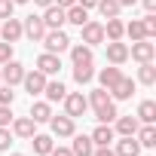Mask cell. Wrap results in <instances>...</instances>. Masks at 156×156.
<instances>
[{
  "label": "cell",
  "instance_id": "17",
  "mask_svg": "<svg viewBox=\"0 0 156 156\" xmlns=\"http://www.w3.org/2000/svg\"><path fill=\"white\" fill-rule=\"evenodd\" d=\"M9 126H12V135H16V138H25V141L37 132V122H34L31 116H19V119H12Z\"/></svg>",
  "mask_w": 156,
  "mask_h": 156
},
{
  "label": "cell",
  "instance_id": "7",
  "mask_svg": "<svg viewBox=\"0 0 156 156\" xmlns=\"http://www.w3.org/2000/svg\"><path fill=\"white\" fill-rule=\"evenodd\" d=\"M22 86H25V92H31V98H34V95H43V89H46V73H40L37 67H34V70H25Z\"/></svg>",
  "mask_w": 156,
  "mask_h": 156
},
{
  "label": "cell",
  "instance_id": "14",
  "mask_svg": "<svg viewBox=\"0 0 156 156\" xmlns=\"http://www.w3.org/2000/svg\"><path fill=\"white\" fill-rule=\"evenodd\" d=\"M89 138H92V144H95V147H110V144L116 141V132L110 129V122H98V126H95V132H92Z\"/></svg>",
  "mask_w": 156,
  "mask_h": 156
},
{
  "label": "cell",
  "instance_id": "13",
  "mask_svg": "<svg viewBox=\"0 0 156 156\" xmlns=\"http://www.w3.org/2000/svg\"><path fill=\"white\" fill-rule=\"evenodd\" d=\"M0 37H3V43H16V40H22L25 34H22V19H3V25H0Z\"/></svg>",
  "mask_w": 156,
  "mask_h": 156
},
{
  "label": "cell",
  "instance_id": "45",
  "mask_svg": "<svg viewBox=\"0 0 156 156\" xmlns=\"http://www.w3.org/2000/svg\"><path fill=\"white\" fill-rule=\"evenodd\" d=\"M34 3H37V6H43V9H46V6H52V0H34Z\"/></svg>",
  "mask_w": 156,
  "mask_h": 156
},
{
  "label": "cell",
  "instance_id": "35",
  "mask_svg": "<svg viewBox=\"0 0 156 156\" xmlns=\"http://www.w3.org/2000/svg\"><path fill=\"white\" fill-rule=\"evenodd\" d=\"M12 101H16V92H12V86L0 83V104H12Z\"/></svg>",
  "mask_w": 156,
  "mask_h": 156
},
{
  "label": "cell",
  "instance_id": "32",
  "mask_svg": "<svg viewBox=\"0 0 156 156\" xmlns=\"http://www.w3.org/2000/svg\"><path fill=\"white\" fill-rule=\"evenodd\" d=\"M126 34L132 37V43H135V40H147V34H144V22H141V19H132V22L126 25Z\"/></svg>",
  "mask_w": 156,
  "mask_h": 156
},
{
  "label": "cell",
  "instance_id": "16",
  "mask_svg": "<svg viewBox=\"0 0 156 156\" xmlns=\"http://www.w3.org/2000/svg\"><path fill=\"white\" fill-rule=\"evenodd\" d=\"M37 70H40V73H46V76H55V73L61 70V58H58V55H52V52H43V55L37 58Z\"/></svg>",
  "mask_w": 156,
  "mask_h": 156
},
{
  "label": "cell",
  "instance_id": "5",
  "mask_svg": "<svg viewBox=\"0 0 156 156\" xmlns=\"http://www.w3.org/2000/svg\"><path fill=\"white\" fill-rule=\"evenodd\" d=\"M107 95H110L113 101H129V98L135 95V80H132V76H119V80L107 89Z\"/></svg>",
  "mask_w": 156,
  "mask_h": 156
},
{
  "label": "cell",
  "instance_id": "12",
  "mask_svg": "<svg viewBox=\"0 0 156 156\" xmlns=\"http://www.w3.org/2000/svg\"><path fill=\"white\" fill-rule=\"evenodd\" d=\"M141 144H138V138L135 135H119V141H116V147H113V153L116 156H141Z\"/></svg>",
  "mask_w": 156,
  "mask_h": 156
},
{
  "label": "cell",
  "instance_id": "6",
  "mask_svg": "<svg viewBox=\"0 0 156 156\" xmlns=\"http://www.w3.org/2000/svg\"><path fill=\"white\" fill-rule=\"evenodd\" d=\"M22 34H25L31 43H40V40H43V34H46L43 19H40V16H28V19L22 22Z\"/></svg>",
  "mask_w": 156,
  "mask_h": 156
},
{
  "label": "cell",
  "instance_id": "40",
  "mask_svg": "<svg viewBox=\"0 0 156 156\" xmlns=\"http://www.w3.org/2000/svg\"><path fill=\"white\" fill-rule=\"evenodd\" d=\"M49 156H73V153H70V147H52Z\"/></svg>",
  "mask_w": 156,
  "mask_h": 156
},
{
  "label": "cell",
  "instance_id": "1",
  "mask_svg": "<svg viewBox=\"0 0 156 156\" xmlns=\"http://www.w3.org/2000/svg\"><path fill=\"white\" fill-rule=\"evenodd\" d=\"M86 101H89V107L95 110V119H98V122H113V119L119 116V113H116V101H113V98L107 95V89H101V86L92 89Z\"/></svg>",
  "mask_w": 156,
  "mask_h": 156
},
{
  "label": "cell",
  "instance_id": "26",
  "mask_svg": "<svg viewBox=\"0 0 156 156\" xmlns=\"http://www.w3.org/2000/svg\"><path fill=\"white\" fill-rule=\"evenodd\" d=\"M70 61L73 64H92V46H86V43H70Z\"/></svg>",
  "mask_w": 156,
  "mask_h": 156
},
{
  "label": "cell",
  "instance_id": "4",
  "mask_svg": "<svg viewBox=\"0 0 156 156\" xmlns=\"http://www.w3.org/2000/svg\"><path fill=\"white\" fill-rule=\"evenodd\" d=\"M129 58H135L138 64L153 61V58H156V43H153V40H135L132 49H129Z\"/></svg>",
  "mask_w": 156,
  "mask_h": 156
},
{
  "label": "cell",
  "instance_id": "2",
  "mask_svg": "<svg viewBox=\"0 0 156 156\" xmlns=\"http://www.w3.org/2000/svg\"><path fill=\"white\" fill-rule=\"evenodd\" d=\"M40 43H43V46H46V52H52V55H61L64 49H70V37H67L61 28H55V31H46Z\"/></svg>",
  "mask_w": 156,
  "mask_h": 156
},
{
  "label": "cell",
  "instance_id": "30",
  "mask_svg": "<svg viewBox=\"0 0 156 156\" xmlns=\"http://www.w3.org/2000/svg\"><path fill=\"white\" fill-rule=\"evenodd\" d=\"M138 80H141L144 86H153V83H156V64H153V61H144V64L138 67Z\"/></svg>",
  "mask_w": 156,
  "mask_h": 156
},
{
  "label": "cell",
  "instance_id": "41",
  "mask_svg": "<svg viewBox=\"0 0 156 156\" xmlns=\"http://www.w3.org/2000/svg\"><path fill=\"white\" fill-rule=\"evenodd\" d=\"M76 3H80L83 9H95V6H98V0H76Z\"/></svg>",
  "mask_w": 156,
  "mask_h": 156
},
{
  "label": "cell",
  "instance_id": "9",
  "mask_svg": "<svg viewBox=\"0 0 156 156\" xmlns=\"http://www.w3.org/2000/svg\"><path fill=\"white\" fill-rule=\"evenodd\" d=\"M40 19H43V25H46V31H55V28H64V25H67V19H64V9H61L58 3H52V6H46Z\"/></svg>",
  "mask_w": 156,
  "mask_h": 156
},
{
  "label": "cell",
  "instance_id": "20",
  "mask_svg": "<svg viewBox=\"0 0 156 156\" xmlns=\"http://www.w3.org/2000/svg\"><path fill=\"white\" fill-rule=\"evenodd\" d=\"M135 138H138V144L147 147V150L156 147V126H153V122H141L138 132H135Z\"/></svg>",
  "mask_w": 156,
  "mask_h": 156
},
{
  "label": "cell",
  "instance_id": "24",
  "mask_svg": "<svg viewBox=\"0 0 156 156\" xmlns=\"http://www.w3.org/2000/svg\"><path fill=\"white\" fill-rule=\"evenodd\" d=\"M113 122H116V126H113V132H116V135H135V132H138V126H141V122H138V116H132V113H129V116H116Z\"/></svg>",
  "mask_w": 156,
  "mask_h": 156
},
{
  "label": "cell",
  "instance_id": "38",
  "mask_svg": "<svg viewBox=\"0 0 156 156\" xmlns=\"http://www.w3.org/2000/svg\"><path fill=\"white\" fill-rule=\"evenodd\" d=\"M12 58V43H0V64H6Z\"/></svg>",
  "mask_w": 156,
  "mask_h": 156
},
{
  "label": "cell",
  "instance_id": "27",
  "mask_svg": "<svg viewBox=\"0 0 156 156\" xmlns=\"http://www.w3.org/2000/svg\"><path fill=\"white\" fill-rule=\"evenodd\" d=\"M119 76H122L119 64H110V67H101V70H98V83H101V89H110Z\"/></svg>",
  "mask_w": 156,
  "mask_h": 156
},
{
  "label": "cell",
  "instance_id": "3",
  "mask_svg": "<svg viewBox=\"0 0 156 156\" xmlns=\"http://www.w3.org/2000/svg\"><path fill=\"white\" fill-rule=\"evenodd\" d=\"M86 110H89V101H86L83 92H67V95H64V113H67L70 119L83 116Z\"/></svg>",
  "mask_w": 156,
  "mask_h": 156
},
{
  "label": "cell",
  "instance_id": "42",
  "mask_svg": "<svg viewBox=\"0 0 156 156\" xmlns=\"http://www.w3.org/2000/svg\"><path fill=\"white\" fill-rule=\"evenodd\" d=\"M141 3H144L147 12H156V0H141Z\"/></svg>",
  "mask_w": 156,
  "mask_h": 156
},
{
  "label": "cell",
  "instance_id": "33",
  "mask_svg": "<svg viewBox=\"0 0 156 156\" xmlns=\"http://www.w3.org/2000/svg\"><path fill=\"white\" fill-rule=\"evenodd\" d=\"M141 22H144V34H147V40H153V37H156V16H153V12H147Z\"/></svg>",
  "mask_w": 156,
  "mask_h": 156
},
{
  "label": "cell",
  "instance_id": "39",
  "mask_svg": "<svg viewBox=\"0 0 156 156\" xmlns=\"http://www.w3.org/2000/svg\"><path fill=\"white\" fill-rule=\"evenodd\" d=\"M92 156H116V153H113V147H95Z\"/></svg>",
  "mask_w": 156,
  "mask_h": 156
},
{
  "label": "cell",
  "instance_id": "48",
  "mask_svg": "<svg viewBox=\"0 0 156 156\" xmlns=\"http://www.w3.org/2000/svg\"><path fill=\"white\" fill-rule=\"evenodd\" d=\"M0 83H3V76H0Z\"/></svg>",
  "mask_w": 156,
  "mask_h": 156
},
{
  "label": "cell",
  "instance_id": "29",
  "mask_svg": "<svg viewBox=\"0 0 156 156\" xmlns=\"http://www.w3.org/2000/svg\"><path fill=\"white\" fill-rule=\"evenodd\" d=\"M135 116H138V122H156V101H150V98L141 101Z\"/></svg>",
  "mask_w": 156,
  "mask_h": 156
},
{
  "label": "cell",
  "instance_id": "23",
  "mask_svg": "<svg viewBox=\"0 0 156 156\" xmlns=\"http://www.w3.org/2000/svg\"><path fill=\"white\" fill-rule=\"evenodd\" d=\"M34 122H49L52 116V104L49 101H31V113H28Z\"/></svg>",
  "mask_w": 156,
  "mask_h": 156
},
{
  "label": "cell",
  "instance_id": "21",
  "mask_svg": "<svg viewBox=\"0 0 156 156\" xmlns=\"http://www.w3.org/2000/svg\"><path fill=\"white\" fill-rule=\"evenodd\" d=\"M28 141L34 144V153H37V156H49V153H52V147H55L52 135H37V132H34Z\"/></svg>",
  "mask_w": 156,
  "mask_h": 156
},
{
  "label": "cell",
  "instance_id": "43",
  "mask_svg": "<svg viewBox=\"0 0 156 156\" xmlns=\"http://www.w3.org/2000/svg\"><path fill=\"white\" fill-rule=\"evenodd\" d=\"M52 3H58L61 9H67V6H73V3H76V0H52Z\"/></svg>",
  "mask_w": 156,
  "mask_h": 156
},
{
  "label": "cell",
  "instance_id": "44",
  "mask_svg": "<svg viewBox=\"0 0 156 156\" xmlns=\"http://www.w3.org/2000/svg\"><path fill=\"white\" fill-rule=\"evenodd\" d=\"M116 3H119V6H135L138 0H116Z\"/></svg>",
  "mask_w": 156,
  "mask_h": 156
},
{
  "label": "cell",
  "instance_id": "31",
  "mask_svg": "<svg viewBox=\"0 0 156 156\" xmlns=\"http://www.w3.org/2000/svg\"><path fill=\"white\" fill-rule=\"evenodd\" d=\"M95 9H98L104 19H116V16L122 12V6L116 3V0H98V6H95Z\"/></svg>",
  "mask_w": 156,
  "mask_h": 156
},
{
  "label": "cell",
  "instance_id": "37",
  "mask_svg": "<svg viewBox=\"0 0 156 156\" xmlns=\"http://www.w3.org/2000/svg\"><path fill=\"white\" fill-rule=\"evenodd\" d=\"M9 144H12V132L0 126V150H9Z\"/></svg>",
  "mask_w": 156,
  "mask_h": 156
},
{
  "label": "cell",
  "instance_id": "47",
  "mask_svg": "<svg viewBox=\"0 0 156 156\" xmlns=\"http://www.w3.org/2000/svg\"><path fill=\"white\" fill-rule=\"evenodd\" d=\"M9 156H25V153H9Z\"/></svg>",
  "mask_w": 156,
  "mask_h": 156
},
{
  "label": "cell",
  "instance_id": "18",
  "mask_svg": "<svg viewBox=\"0 0 156 156\" xmlns=\"http://www.w3.org/2000/svg\"><path fill=\"white\" fill-rule=\"evenodd\" d=\"M73 138V144H70V153L73 156H92V150H95V144H92V138L89 135H70Z\"/></svg>",
  "mask_w": 156,
  "mask_h": 156
},
{
  "label": "cell",
  "instance_id": "8",
  "mask_svg": "<svg viewBox=\"0 0 156 156\" xmlns=\"http://www.w3.org/2000/svg\"><path fill=\"white\" fill-rule=\"evenodd\" d=\"M0 76H3V83L6 86H19L22 80H25V67L19 64V61H6V64H0Z\"/></svg>",
  "mask_w": 156,
  "mask_h": 156
},
{
  "label": "cell",
  "instance_id": "46",
  "mask_svg": "<svg viewBox=\"0 0 156 156\" xmlns=\"http://www.w3.org/2000/svg\"><path fill=\"white\" fill-rule=\"evenodd\" d=\"M12 3H31V0H12Z\"/></svg>",
  "mask_w": 156,
  "mask_h": 156
},
{
  "label": "cell",
  "instance_id": "11",
  "mask_svg": "<svg viewBox=\"0 0 156 156\" xmlns=\"http://www.w3.org/2000/svg\"><path fill=\"white\" fill-rule=\"evenodd\" d=\"M80 34H83V43H86V46L104 43V25H101V22H86V25L80 28Z\"/></svg>",
  "mask_w": 156,
  "mask_h": 156
},
{
  "label": "cell",
  "instance_id": "34",
  "mask_svg": "<svg viewBox=\"0 0 156 156\" xmlns=\"http://www.w3.org/2000/svg\"><path fill=\"white\" fill-rule=\"evenodd\" d=\"M16 116H12V104H0V126L3 129H9V122H12Z\"/></svg>",
  "mask_w": 156,
  "mask_h": 156
},
{
  "label": "cell",
  "instance_id": "10",
  "mask_svg": "<svg viewBox=\"0 0 156 156\" xmlns=\"http://www.w3.org/2000/svg\"><path fill=\"white\" fill-rule=\"evenodd\" d=\"M49 129H52L55 138H70V135L76 132V126H73V119H70L67 113H64V116H55V113H52V116H49Z\"/></svg>",
  "mask_w": 156,
  "mask_h": 156
},
{
  "label": "cell",
  "instance_id": "36",
  "mask_svg": "<svg viewBox=\"0 0 156 156\" xmlns=\"http://www.w3.org/2000/svg\"><path fill=\"white\" fill-rule=\"evenodd\" d=\"M12 9H16V3H12V0H0V22H3V19H9V16H12Z\"/></svg>",
  "mask_w": 156,
  "mask_h": 156
},
{
  "label": "cell",
  "instance_id": "25",
  "mask_svg": "<svg viewBox=\"0 0 156 156\" xmlns=\"http://www.w3.org/2000/svg\"><path fill=\"white\" fill-rule=\"evenodd\" d=\"M64 19H67L70 25H76V28H83V25L89 22V9H83L80 3H73V6L64 9Z\"/></svg>",
  "mask_w": 156,
  "mask_h": 156
},
{
  "label": "cell",
  "instance_id": "22",
  "mask_svg": "<svg viewBox=\"0 0 156 156\" xmlns=\"http://www.w3.org/2000/svg\"><path fill=\"white\" fill-rule=\"evenodd\" d=\"M126 37V22L116 16V19H107L104 25V40H122Z\"/></svg>",
  "mask_w": 156,
  "mask_h": 156
},
{
  "label": "cell",
  "instance_id": "15",
  "mask_svg": "<svg viewBox=\"0 0 156 156\" xmlns=\"http://www.w3.org/2000/svg\"><path fill=\"white\" fill-rule=\"evenodd\" d=\"M104 46H107V61H110V64H122V61H129V46H126L122 40H107Z\"/></svg>",
  "mask_w": 156,
  "mask_h": 156
},
{
  "label": "cell",
  "instance_id": "28",
  "mask_svg": "<svg viewBox=\"0 0 156 156\" xmlns=\"http://www.w3.org/2000/svg\"><path fill=\"white\" fill-rule=\"evenodd\" d=\"M92 80H95V67L92 64H73V83L89 86Z\"/></svg>",
  "mask_w": 156,
  "mask_h": 156
},
{
  "label": "cell",
  "instance_id": "19",
  "mask_svg": "<svg viewBox=\"0 0 156 156\" xmlns=\"http://www.w3.org/2000/svg\"><path fill=\"white\" fill-rule=\"evenodd\" d=\"M43 95H46V101H49V104H55V101H64V95H67V86H64L61 80H46V89H43Z\"/></svg>",
  "mask_w": 156,
  "mask_h": 156
}]
</instances>
